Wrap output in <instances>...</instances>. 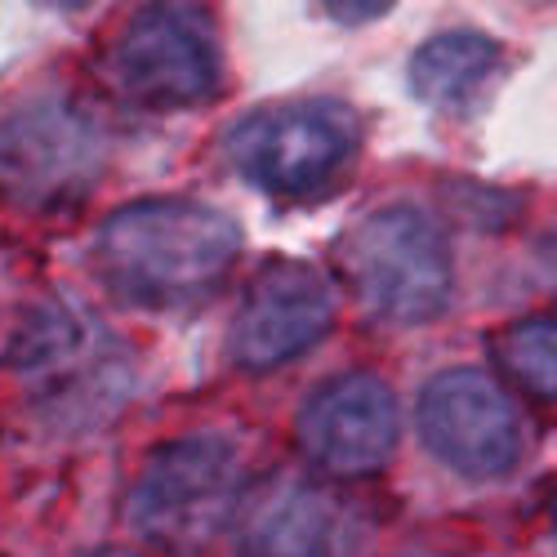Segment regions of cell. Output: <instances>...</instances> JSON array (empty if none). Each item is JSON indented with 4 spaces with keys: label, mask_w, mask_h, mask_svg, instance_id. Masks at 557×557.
<instances>
[{
    "label": "cell",
    "mask_w": 557,
    "mask_h": 557,
    "mask_svg": "<svg viewBox=\"0 0 557 557\" xmlns=\"http://www.w3.org/2000/svg\"><path fill=\"white\" fill-rule=\"evenodd\" d=\"M108 161L99 116L72 95H32L0 116V193L23 210L81 206Z\"/></svg>",
    "instance_id": "5"
},
{
    "label": "cell",
    "mask_w": 557,
    "mask_h": 557,
    "mask_svg": "<svg viewBox=\"0 0 557 557\" xmlns=\"http://www.w3.org/2000/svg\"><path fill=\"white\" fill-rule=\"evenodd\" d=\"M242 255V223L193 197H148L112 210L89 246L99 282L134 308H193Z\"/></svg>",
    "instance_id": "1"
},
{
    "label": "cell",
    "mask_w": 557,
    "mask_h": 557,
    "mask_svg": "<svg viewBox=\"0 0 557 557\" xmlns=\"http://www.w3.org/2000/svg\"><path fill=\"white\" fill-rule=\"evenodd\" d=\"M0 361L23 380L36 414L76 433L112 420L134 380L116 335L67 299L23 304L0 339Z\"/></svg>",
    "instance_id": "2"
},
{
    "label": "cell",
    "mask_w": 557,
    "mask_h": 557,
    "mask_svg": "<svg viewBox=\"0 0 557 557\" xmlns=\"http://www.w3.org/2000/svg\"><path fill=\"white\" fill-rule=\"evenodd\" d=\"M361 121L339 99H290L246 112L227 129V157L246 183L276 201H308L344 174Z\"/></svg>",
    "instance_id": "6"
},
{
    "label": "cell",
    "mask_w": 557,
    "mask_h": 557,
    "mask_svg": "<svg viewBox=\"0 0 557 557\" xmlns=\"http://www.w3.org/2000/svg\"><path fill=\"white\" fill-rule=\"evenodd\" d=\"M420 433L459 478H504L527 450L522 414L491 375L455 366L420 393Z\"/></svg>",
    "instance_id": "9"
},
{
    "label": "cell",
    "mask_w": 557,
    "mask_h": 557,
    "mask_svg": "<svg viewBox=\"0 0 557 557\" xmlns=\"http://www.w3.org/2000/svg\"><path fill=\"white\" fill-rule=\"evenodd\" d=\"M85 557H144V553H125V548H99V553H85Z\"/></svg>",
    "instance_id": "15"
},
{
    "label": "cell",
    "mask_w": 557,
    "mask_h": 557,
    "mask_svg": "<svg viewBox=\"0 0 557 557\" xmlns=\"http://www.w3.org/2000/svg\"><path fill=\"white\" fill-rule=\"evenodd\" d=\"M108 72L121 95L148 112H188L219 95L223 40L197 5H148L112 40Z\"/></svg>",
    "instance_id": "7"
},
{
    "label": "cell",
    "mask_w": 557,
    "mask_h": 557,
    "mask_svg": "<svg viewBox=\"0 0 557 557\" xmlns=\"http://www.w3.org/2000/svg\"><path fill=\"white\" fill-rule=\"evenodd\" d=\"M242 557H331L335 504L326 491L276 473L250 499L242 495Z\"/></svg>",
    "instance_id": "11"
},
{
    "label": "cell",
    "mask_w": 557,
    "mask_h": 557,
    "mask_svg": "<svg viewBox=\"0 0 557 557\" xmlns=\"http://www.w3.org/2000/svg\"><path fill=\"white\" fill-rule=\"evenodd\" d=\"M504 67V45L478 27H450L429 36L410 59L414 99L433 108H463L478 99Z\"/></svg>",
    "instance_id": "12"
},
{
    "label": "cell",
    "mask_w": 557,
    "mask_h": 557,
    "mask_svg": "<svg viewBox=\"0 0 557 557\" xmlns=\"http://www.w3.org/2000/svg\"><path fill=\"white\" fill-rule=\"evenodd\" d=\"M352 295L388 326H424L450 308L455 259L442 223L414 201L361 214L335 246Z\"/></svg>",
    "instance_id": "4"
},
{
    "label": "cell",
    "mask_w": 557,
    "mask_h": 557,
    "mask_svg": "<svg viewBox=\"0 0 557 557\" xmlns=\"http://www.w3.org/2000/svg\"><path fill=\"white\" fill-rule=\"evenodd\" d=\"M401 437L397 397L380 375H339L321 384L295 420L299 455L321 478H370L393 459Z\"/></svg>",
    "instance_id": "10"
},
{
    "label": "cell",
    "mask_w": 557,
    "mask_h": 557,
    "mask_svg": "<svg viewBox=\"0 0 557 557\" xmlns=\"http://www.w3.org/2000/svg\"><path fill=\"white\" fill-rule=\"evenodd\" d=\"M393 5L388 0H375V5H326V14H335L339 23H370V18H384Z\"/></svg>",
    "instance_id": "14"
},
{
    "label": "cell",
    "mask_w": 557,
    "mask_h": 557,
    "mask_svg": "<svg viewBox=\"0 0 557 557\" xmlns=\"http://www.w3.org/2000/svg\"><path fill=\"white\" fill-rule=\"evenodd\" d=\"M339 317L335 282L308 259H268L232 312L227 352L242 370L263 375L331 335Z\"/></svg>",
    "instance_id": "8"
},
{
    "label": "cell",
    "mask_w": 557,
    "mask_h": 557,
    "mask_svg": "<svg viewBox=\"0 0 557 557\" xmlns=\"http://www.w3.org/2000/svg\"><path fill=\"white\" fill-rule=\"evenodd\" d=\"M495 361L535 401H553L557 388V331L553 317H522L495 335Z\"/></svg>",
    "instance_id": "13"
},
{
    "label": "cell",
    "mask_w": 557,
    "mask_h": 557,
    "mask_svg": "<svg viewBox=\"0 0 557 557\" xmlns=\"http://www.w3.org/2000/svg\"><path fill=\"white\" fill-rule=\"evenodd\" d=\"M242 495L237 446L219 433H188L148 455L125 495V522L165 557H206L237 522Z\"/></svg>",
    "instance_id": "3"
},
{
    "label": "cell",
    "mask_w": 557,
    "mask_h": 557,
    "mask_svg": "<svg viewBox=\"0 0 557 557\" xmlns=\"http://www.w3.org/2000/svg\"><path fill=\"white\" fill-rule=\"evenodd\" d=\"M406 557H442V553H406Z\"/></svg>",
    "instance_id": "16"
}]
</instances>
